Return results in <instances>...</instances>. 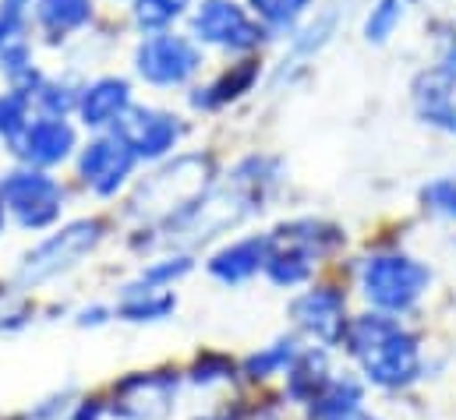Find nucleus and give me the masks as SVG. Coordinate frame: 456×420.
<instances>
[{
	"label": "nucleus",
	"instance_id": "412c9836",
	"mask_svg": "<svg viewBox=\"0 0 456 420\" xmlns=\"http://www.w3.org/2000/svg\"><path fill=\"white\" fill-rule=\"evenodd\" d=\"M354 410H364V385L354 375H333V382L319 392V400L308 407L312 420H337Z\"/></svg>",
	"mask_w": 456,
	"mask_h": 420
},
{
	"label": "nucleus",
	"instance_id": "7ed1b4c3",
	"mask_svg": "<svg viewBox=\"0 0 456 420\" xmlns=\"http://www.w3.org/2000/svg\"><path fill=\"white\" fill-rule=\"evenodd\" d=\"M103 240V222L100 219H78L71 226H64L61 233L46 237L39 247H32L21 265H18V287L21 290H32V287H43L64 272H71L75 265H82Z\"/></svg>",
	"mask_w": 456,
	"mask_h": 420
},
{
	"label": "nucleus",
	"instance_id": "b1692460",
	"mask_svg": "<svg viewBox=\"0 0 456 420\" xmlns=\"http://www.w3.org/2000/svg\"><path fill=\"white\" fill-rule=\"evenodd\" d=\"M89 14H93V0H39V21L50 32L78 28L82 21H89Z\"/></svg>",
	"mask_w": 456,
	"mask_h": 420
},
{
	"label": "nucleus",
	"instance_id": "c9c22d12",
	"mask_svg": "<svg viewBox=\"0 0 456 420\" xmlns=\"http://www.w3.org/2000/svg\"><path fill=\"white\" fill-rule=\"evenodd\" d=\"M0 230H4V202H0Z\"/></svg>",
	"mask_w": 456,
	"mask_h": 420
},
{
	"label": "nucleus",
	"instance_id": "473e14b6",
	"mask_svg": "<svg viewBox=\"0 0 456 420\" xmlns=\"http://www.w3.org/2000/svg\"><path fill=\"white\" fill-rule=\"evenodd\" d=\"M110 318H114V308L93 304V308H82V311H78V325H82V328H100V325H107Z\"/></svg>",
	"mask_w": 456,
	"mask_h": 420
},
{
	"label": "nucleus",
	"instance_id": "cd10ccee",
	"mask_svg": "<svg viewBox=\"0 0 456 420\" xmlns=\"http://www.w3.org/2000/svg\"><path fill=\"white\" fill-rule=\"evenodd\" d=\"M191 272V258L188 254H174V258H159L152 265H145L138 272V283L152 287V290H170L177 279H184Z\"/></svg>",
	"mask_w": 456,
	"mask_h": 420
},
{
	"label": "nucleus",
	"instance_id": "4be33fe9",
	"mask_svg": "<svg viewBox=\"0 0 456 420\" xmlns=\"http://www.w3.org/2000/svg\"><path fill=\"white\" fill-rule=\"evenodd\" d=\"M0 64L7 68L11 78H21L28 71V36H25V18L14 7L0 11Z\"/></svg>",
	"mask_w": 456,
	"mask_h": 420
},
{
	"label": "nucleus",
	"instance_id": "72a5a7b5",
	"mask_svg": "<svg viewBox=\"0 0 456 420\" xmlns=\"http://www.w3.org/2000/svg\"><path fill=\"white\" fill-rule=\"evenodd\" d=\"M337 420H382V417H375V414H368V410H354V414H346V417H337Z\"/></svg>",
	"mask_w": 456,
	"mask_h": 420
},
{
	"label": "nucleus",
	"instance_id": "9d476101",
	"mask_svg": "<svg viewBox=\"0 0 456 420\" xmlns=\"http://www.w3.org/2000/svg\"><path fill=\"white\" fill-rule=\"evenodd\" d=\"M195 36L230 50H251L262 43V28L230 0H206L195 14Z\"/></svg>",
	"mask_w": 456,
	"mask_h": 420
},
{
	"label": "nucleus",
	"instance_id": "6e6552de",
	"mask_svg": "<svg viewBox=\"0 0 456 420\" xmlns=\"http://www.w3.org/2000/svg\"><path fill=\"white\" fill-rule=\"evenodd\" d=\"M290 318H294V325L305 335H312L326 350L340 346L343 335H346V325H350L346 301H343L340 290H333V287H315V290H305L301 297H294Z\"/></svg>",
	"mask_w": 456,
	"mask_h": 420
},
{
	"label": "nucleus",
	"instance_id": "dca6fc26",
	"mask_svg": "<svg viewBox=\"0 0 456 420\" xmlns=\"http://www.w3.org/2000/svg\"><path fill=\"white\" fill-rule=\"evenodd\" d=\"M174 311H177L174 290H152L138 279L120 290V301L114 304V318L131 325H156V321H167Z\"/></svg>",
	"mask_w": 456,
	"mask_h": 420
},
{
	"label": "nucleus",
	"instance_id": "a211bd4d",
	"mask_svg": "<svg viewBox=\"0 0 456 420\" xmlns=\"http://www.w3.org/2000/svg\"><path fill=\"white\" fill-rule=\"evenodd\" d=\"M127 100H131V89L124 78H100L96 85L86 89V96L78 100V109L89 127H103L127 113Z\"/></svg>",
	"mask_w": 456,
	"mask_h": 420
},
{
	"label": "nucleus",
	"instance_id": "20e7f679",
	"mask_svg": "<svg viewBox=\"0 0 456 420\" xmlns=\"http://www.w3.org/2000/svg\"><path fill=\"white\" fill-rule=\"evenodd\" d=\"M181 371H131L114 382L107 396V414L110 420H170L181 407Z\"/></svg>",
	"mask_w": 456,
	"mask_h": 420
},
{
	"label": "nucleus",
	"instance_id": "f704fd0d",
	"mask_svg": "<svg viewBox=\"0 0 456 420\" xmlns=\"http://www.w3.org/2000/svg\"><path fill=\"white\" fill-rule=\"evenodd\" d=\"M25 4H28V0H7V7H14V11H21Z\"/></svg>",
	"mask_w": 456,
	"mask_h": 420
},
{
	"label": "nucleus",
	"instance_id": "f257e3e1",
	"mask_svg": "<svg viewBox=\"0 0 456 420\" xmlns=\"http://www.w3.org/2000/svg\"><path fill=\"white\" fill-rule=\"evenodd\" d=\"M343 346L361 364L364 382L382 392H403L425 371L421 339L407 332L393 315H382V311L350 318Z\"/></svg>",
	"mask_w": 456,
	"mask_h": 420
},
{
	"label": "nucleus",
	"instance_id": "2eb2a0df",
	"mask_svg": "<svg viewBox=\"0 0 456 420\" xmlns=\"http://www.w3.org/2000/svg\"><path fill=\"white\" fill-rule=\"evenodd\" d=\"M287 385H283V396L294 403V407H312L319 400V392L333 382V368H330V353L326 346H305L301 357L290 364V371L283 375Z\"/></svg>",
	"mask_w": 456,
	"mask_h": 420
},
{
	"label": "nucleus",
	"instance_id": "c756f323",
	"mask_svg": "<svg viewBox=\"0 0 456 420\" xmlns=\"http://www.w3.org/2000/svg\"><path fill=\"white\" fill-rule=\"evenodd\" d=\"M184 7H188V0H138V4H134V21H138L142 28H163V25H170Z\"/></svg>",
	"mask_w": 456,
	"mask_h": 420
},
{
	"label": "nucleus",
	"instance_id": "39448f33",
	"mask_svg": "<svg viewBox=\"0 0 456 420\" xmlns=\"http://www.w3.org/2000/svg\"><path fill=\"white\" fill-rule=\"evenodd\" d=\"M255 212V198L240 188H220L213 195H202L184 212H177L167 222V240L177 247H199L220 233L233 230L240 219Z\"/></svg>",
	"mask_w": 456,
	"mask_h": 420
},
{
	"label": "nucleus",
	"instance_id": "5701e85b",
	"mask_svg": "<svg viewBox=\"0 0 456 420\" xmlns=\"http://www.w3.org/2000/svg\"><path fill=\"white\" fill-rule=\"evenodd\" d=\"M237 375H240V368L224 357V353H202L195 364H191V371L184 375V382L191 385V389H202V392H216V389H230L233 382H237Z\"/></svg>",
	"mask_w": 456,
	"mask_h": 420
},
{
	"label": "nucleus",
	"instance_id": "aec40b11",
	"mask_svg": "<svg viewBox=\"0 0 456 420\" xmlns=\"http://www.w3.org/2000/svg\"><path fill=\"white\" fill-rule=\"evenodd\" d=\"M315 272V254L294 240H280L273 237V251H269V262H265V276L276 283V287H297L305 279H312Z\"/></svg>",
	"mask_w": 456,
	"mask_h": 420
},
{
	"label": "nucleus",
	"instance_id": "1a4fd4ad",
	"mask_svg": "<svg viewBox=\"0 0 456 420\" xmlns=\"http://www.w3.org/2000/svg\"><path fill=\"white\" fill-rule=\"evenodd\" d=\"M134 64H138V75L149 78L152 85H177V82H184L188 75L199 71L202 57L181 36H152L138 46Z\"/></svg>",
	"mask_w": 456,
	"mask_h": 420
},
{
	"label": "nucleus",
	"instance_id": "2f4dec72",
	"mask_svg": "<svg viewBox=\"0 0 456 420\" xmlns=\"http://www.w3.org/2000/svg\"><path fill=\"white\" fill-rule=\"evenodd\" d=\"M425 206L432 212H443V215H453L456 219V181H436L421 191Z\"/></svg>",
	"mask_w": 456,
	"mask_h": 420
},
{
	"label": "nucleus",
	"instance_id": "393cba45",
	"mask_svg": "<svg viewBox=\"0 0 456 420\" xmlns=\"http://www.w3.org/2000/svg\"><path fill=\"white\" fill-rule=\"evenodd\" d=\"M78 403H82V392L68 385V389H57V392L36 400L28 410L18 414V420H75Z\"/></svg>",
	"mask_w": 456,
	"mask_h": 420
},
{
	"label": "nucleus",
	"instance_id": "4468645a",
	"mask_svg": "<svg viewBox=\"0 0 456 420\" xmlns=\"http://www.w3.org/2000/svg\"><path fill=\"white\" fill-rule=\"evenodd\" d=\"M18 152L36 166H53L75 149V127L64 117H46L25 127V134L14 141Z\"/></svg>",
	"mask_w": 456,
	"mask_h": 420
},
{
	"label": "nucleus",
	"instance_id": "f3484780",
	"mask_svg": "<svg viewBox=\"0 0 456 420\" xmlns=\"http://www.w3.org/2000/svg\"><path fill=\"white\" fill-rule=\"evenodd\" d=\"M301 343H297V335H280V339H273L269 346H258L255 353H248L244 360H240V375L248 378V382H255V385H262V382H269V378H276V375H287L290 371V364L301 357Z\"/></svg>",
	"mask_w": 456,
	"mask_h": 420
},
{
	"label": "nucleus",
	"instance_id": "c85d7f7f",
	"mask_svg": "<svg viewBox=\"0 0 456 420\" xmlns=\"http://www.w3.org/2000/svg\"><path fill=\"white\" fill-rule=\"evenodd\" d=\"M28 127V100L21 93H7L0 96V134L7 141H18Z\"/></svg>",
	"mask_w": 456,
	"mask_h": 420
},
{
	"label": "nucleus",
	"instance_id": "f03ea898",
	"mask_svg": "<svg viewBox=\"0 0 456 420\" xmlns=\"http://www.w3.org/2000/svg\"><path fill=\"white\" fill-rule=\"evenodd\" d=\"M432 287V269L411 254H371L361 265V294L382 315L411 311Z\"/></svg>",
	"mask_w": 456,
	"mask_h": 420
},
{
	"label": "nucleus",
	"instance_id": "423d86ee",
	"mask_svg": "<svg viewBox=\"0 0 456 420\" xmlns=\"http://www.w3.org/2000/svg\"><path fill=\"white\" fill-rule=\"evenodd\" d=\"M206 174H209V163L202 156H184L170 163L149 184H142V191L134 195V212L145 219H167V215L174 219L177 212H184L191 202L202 198Z\"/></svg>",
	"mask_w": 456,
	"mask_h": 420
},
{
	"label": "nucleus",
	"instance_id": "f8f14e48",
	"mask_svg": "<svg viewBox=\"0 0 456 420\" xmlns=\"http://www.w3.org/2000/svg\"><path fill=\"white\" fill-rule=\"evenodd\" d=\"M177 134H181L177 120L159 109H131L120 117V138L134 149V156H145V159H156L167 149H174Z\"/></svg>",
	"mask_w": 456,
	"mask_h": 420
},
{
	"label": "nucleus",
	"instance_id": "6ab92c4d",
	"mask_svg": "<svg viewBox=\"0 0 456 420\" xmlns=\"http://www.w3.org/2000/svg\"><path fill=\"white\" fill-rule=\"evenodd\" d=\"M456 82L443 71H432L425 75L418 85H414V103L418 113L428 120V124H439L446 131H456V100H453Z\"/></svg>",
	"mask_w": 456,
	"mask_h": 420
},
{
	"label": "nucleus",
	"instance_id": "a878e982",
	"mask_svg": "<svg viewBox=\"0 0 456 420\" xmlns=\"http://www.w3.org/2000/svg\"><path fill=\"white\" fill-rule=\"evenodd\" d=\"M255 82V64H240L233 75H224L216 85H209V89H199V96H195V106H220L233 100V96H240L248 85Z\"/></svg>",
	"mask_w": 456,
	"mask_h": 420
},
{
	"label": "nucleus",
	"instance_id": "7c9ffc66",
	"mask_svg": "<svg viewBox=\"0 0 456 420\" xmlns=\"http://www.w3.org/2000/svg\"><path fill=\"white\" fill-rule=\"evenodd\" d=\"M251 7L269 21V25H294L305 11H308V0H251Z\"/></svg>",
	"mask_w": 456,
	"mask_h": 420
},
{
	"label": "nucleus",
	"instance_id": "9b49d317",
	"mask_svg": "<svg viewBox=\"0 0 456 420\" xmlns=\"http://www.w3.org/2000/svg\"><path fill=\"white\" fill-rule=\"evenodd\" d=\"M134 159H138L134 149H131L120 134L100 138V141H93V145L82 152V177H86V184H89L96 195H114L117 188L124 184V177L131 174Z\"/></svg>",
	"mask_w": 456,
	"mask_h": 420
},
{
	"label": "nucleus",
	"instance_id": "ddd939ff",
	"mask_svg": "<svg viewBox=\"0 0 456 420\" xmlns=\"http://www.w3.org/2000/svg\"><path fill=\"white\" fill-rule=\"evenodd\" d=\"M269 251H273V237H244V240H233V244H227L224 251H216L209 258V276L220 279L224 287H240L251 276L265 272Z\"/></svg>",
	"mask_w": 456,
	"mask_h": 420
},
{
	"label": "nucleus",
	"instance_id": "bb28decb",
	"mask_svg": "<svg viewBox=\"0 0 456 420\" xmlns=\"http://www.w3.org/2000/svg\"><path fill=\"white\" fill-rule=\"evenodd\" d=\"M407 14V0H379L364 21V36L368 43H386L393 36V28L403 21Z\"/></svg>",
	"mask_w": 456,
	"mask_h": 420
},
{
	"label": "nucleus",
	"instance_id": "0eeeda50",
	"mask_svg": "<svg viewBox=\"0 0 456 420\" xmlns=\"http://www.w3.org/2000/svg\"><path fill=\"white\" fill-rule=\"evenodd\" d=\"M0 202L25 230H43V226L57 222L64 191L53 177H46L39 170H18L0 181Z\"/></svg>",
	"mask_w": 456,
	"mask_h": 420
}]
</instances>
